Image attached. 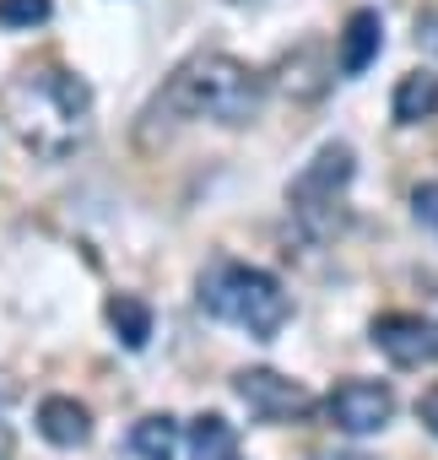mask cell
I'll return each mask as SVG.
<instances>
[{
    "instance_id": "obj_3",
    "label": "cell",
    "mask_w": 438,
    "mask_h": 460,
    "mask_svg": "<svg viewBox=\"0 0 438 460\" xmlns=\"http://www.w3.org/2000/svg\"><path fill=\"white\" fill-rule=\"evenodd\" d=\"M200 309L239 325V331H250L255 341H271L293 320V298L282 293V282L271 271L239 266V261H216L200 277Z\"/></svg>"
},
{
    "instance_id": "obj_4",
    "label": "cell",
    "mask_w": 438,
    "mask_h": 460,
    "mask_svg": "<svg viewBox=\"0 0 438 460\" xmlns=\"http://www.w3.org/2000/svg\"><path fill=\"white\" fill-rule=\"evenodd\" d=\"M352 168H357V157H352V146L346 141H330V146H320L303 168H298V179L287 184V206H293V217H303V222H320L325 227V211L341 200V190L352 184Z\"/></svg>"
},
{
    "instance_id": "obj_5",
    "label": "cell",
    "mask_w": 438,
    "mask_h": 460,
    "mask_svg": "<svg viewBox=\"0 0 438 460\" xmlns=\"http://www.w3.org/2000/svg\"><path fill=\"white\" fill-rule=\"evenodd\" d=\"M233 395L255 417H266V422H293V417H309L314 411V395L298 379L276 374V368H239L233 374Z\"/></svg>"
},
{
    "instance_id": "obj_22",
    "label": "cell",
    "mask_w": 438,
    "mask_h": 460,
    "mask_svg": "<svg viewBox=\"0 0 438 460\" xmlns=\"http://www.w3.org/2000/svg\"><path fill=\"white\" fill-rule=\"evenodd\" d=\"M233 460H239V455H233Z\"/></svg>"
},
{
    "instance_id": "obj_12",
    "label": "cell",
    "mask_w": 438,
    "mask_h": 460,
    "mask_svg": "<svg viewBox=\"0 0 438 460\" xmlns=\"http://www.w3.org/2000/svg\"><path fill=\"white\" fill-rule=\"evenodd\" d=\"M109 325H114V336L130 347V352H141L146 341H152V304L146 298H130V293H119V298H109Z\"/></svg>"
},
{
    "instance_id": "obj_7",
    "label": "cell",
    "mask_w": 438,
    "mask_h": 460,
    "mask_svg": "<svg viewBox=\"0 0 438 460\" xmlns=\"http://www.w3.org/2000/svg\"><path fill=\"white\" fill-rule=\"evenodd\" d=\"M368 336H373V347H379L395 368L438 363V320H427V314H406V309L379 314V320L368 325Z\"/></svg>"
},
{
    "instance_id": "obj_6",
    "label": "cell",
    "mask_w": 438,
    "mask_h": 460,
    "mask_svg": "<svg viewBox=\"0 0 438 460\" xmlns=\"http://www.w3.org/2000/svg\"><path fill=\"white\" fill-rule=\"evenodd\" d=\"M325 417H330V428H341V433H379V428H390V417H395V390L379 385V379H346V385L330 390Z\"/></svg>"
},
{
    "instance_id": "obj_9",
    "label": "cell",
    "mask_w": 438,
    "mask_h": 460,
    "mask_svg": "<svg viewBox=\"0 0 438 460\" xmlns=\"http://www.w3.org/2000/svg\"><path fill=\"white\" fill-rule=\"evenodd\" d=\"M39 433L55 449H82L92 438V411L76 395H44L39 401Z\"/></svg>"
},
{
    "instance_id": "obj_15",
    "label": "cell",
    "mask_w": 438,
    "mask_h": 460,
    "mask_svg": "<svg viewBox=\"0 0 438 460\" xmlns=\"http://www.w3.org/2000/svg\"><path fill=\"white\" fill-rule=\"evenodd\" d=\"M55 17V0H0V28H44Z\"/></svg>"
},
{
    "instance_id": "obj_21",
    "label": "cell",
    "mask_w": 438,
    "mask_h": 460,
    "mask_svg": "<svg viewBox=\"0 0 438 460\" xmlns=\"http://www.w3.org/2000/svg\"><path fill=\"white\" fill-rule=\"evenodd\" d=\"M0 401H6V390H0Z\"/></svg>"
},
{
    "instance_id": "obj_18",
    "label": "cell",
    "mask_w": 438,
    "mask_h": 460,
    "mask_svg": "<svg viewBox=\"0 0 438 460\" xmlns=\"http://www.w3.org/2000/svg\"><path fill=\"white\" fill-rule=\"evenodd\" d=\"M416 417H422V422H427V428L438 433V390H427V395L416 401Z\"/></svg>"
},
{
    "instance_id": "obj_20",
    "label": "cell",
    "mask_w": 438,
    "mask_h": 460,
    "mask_svg": "<svg viewBox=\"0 0 438 460\" xmlns=\"http://www.w3.org/2000/svg\"><path fill=\"white\" fill-rule=\"evenodd\" d=\"M0 460H6V433H0Z\"/></svg>"
},
{
    "instance_id": "obj_11",
    "label": "cell",
    "mask_w": 438,
    "mask_h": 460,
    "mask_svg": "<svg viewBox=\"0 0 438 460\" xmlns=\"http://www.w3.org/2000/svg\"><path fill=\"white\" fill-rule=\"evenodd\" d=\"M390 114L395 125H422L438 114V71H406L395 82V98H390Z\"/></svg>"
},
{
    "instance_id": "obj_13",
    "label": "cell",
    "mask_w": 438,
    "mask_h": 460,
    "mask_svg": "<svg viewBox=\"0 0 438 460\" xmlns=\"http://www.w3.org/2000/svg\"><path fill=\"white\" fill-rule=\"evenodd\" d=\"M130 455H136V460H173V455H179V422H173L168 411L141 417V422L130 428Z\"/></svg>"
},
{
    "instance_id": "obj_17",
    "label": "cell",
    "mask_w": 438,
    "mask_h": 460,
    "mask_svg": "<svg viewBox=\"0 0 438 460\" xmlns=\"http://www.w3.org/2000/svg\"><path fill=\"white\" fill-rule=\"evenodd\" d=\"M416 44H422L427 55H438V12H422V17H416Z\"/></svg>"
},
{
    "instance_id": "obj_8",
    "label": "cell",
    "mask_w": 438,
    "mask_h": 460,
    "mask_svg": "<svg viewBox=\"0 0 438 460\" xmlns=\"http://www.w3.org/2000/svg\"><path fill=\"white\" fill-rule=\"evenodd\" d=\"M379 49H384V17L373 6H357L346 17V28L336 33V66H341V76H363L379 60Z\"/></svg>"
},
{
    "instance_id": "obj_10",
    "label": "cell",
    "mask_w": 438,
    "mask_h": 460,
    "mask_svg": "<svg viewBox=\"0 0 438 460\" xmlns=\"http://www.w3.org/2000/svg\"><path fill=\"white\" fill-rule=\"evenodd\" d=\"M330 82H336V60L325 55V44H303V49H293V55L282 60V87H287L293 98H303V103L325 98Z\"/></svg>"
},
{
    "instance_id": "obj_16",
    "label": "cell",
    "mask_w": 438,
    "mask_h": 460,
    "mask_svg": "<svg viewBox=\"0 0 438 460\" xmlns=\"http://www.w3.org/2000/svg\"><path fill=\"white\" fill-rule=\"evenodd\" d=\"M411 217L438 234V179H427V184H416V190H411Z\"/></svg>"
},
{
    "instance_id": "obj_19",
    "label": "cell",
    "mask_w": 438,
    "mask_h": 460,
    "mask_svg": "<svg viewBox=\"0 0 438 460\" xmlns=\"http://www.w3.org/2000/svg\"><path fill=\"white\" fill-rule=\"evenodd\" d=\"M341 460H373V455H341Z\"/></svg>"
},
{
    "instance_id": "obj_2",
    "label": "cell",
    "mask_w": 438,
    "mask_h": 460,
    "mask_svg": "<svg viewBox=\"0 0 438 460\" xmlns=\"http://www.w3.org/2000/svg\"><path fill=\"white\" fill-rule=\"evenodd\" d=\"M260 103H266V82L244 66V60H233V55H223V49H206V55H189L168 82H162V93L146 103V114L141 119H211V125H250L255 114H260Z\"/></svg>"
},
{
    "instance_id": "obj_1",
    "label": "cell",
    "mask_w": 438,
    "mask_h": 460,
    "mask_svg": "<svg viewBox=\"0 0 438 460\" xmlns=\"http://www.w3.org/2000/svg\"><path fill=\"white\" fill-rule=\"evenodd\" d=\"M0 119L33 157L60 163L92 130V87L60 66H28L0 87Z\"/></svg>"
},
{
    "instance_id": "obj_14",
    "label": "cell",
    "mask_w": 438,
    "mask_h": 460,
    "mask_svg": "<svg viewBox=\"0 0 438 460\" xmlns=\"http://www.w3.org/2000/svg\"><path fill=\"white\" fill-rule=\"evenodd\" d=\"M233 444H239V433H233L228 417H216V411L195 417V428H189V460H233Z\"/></svg>"
}]
</instances>
